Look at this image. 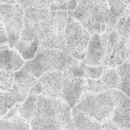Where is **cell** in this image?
Returning a JSON list of instances; mask_svg holds the SVG:
<instances>
[{"instance_id":"obj_1","label":"cell","mask_w":130,"mask_h":130,"mask_svg":"<svg viewBox=\"0 0 130 130\" xmlns=\"http://www.w3.org/2000/svg\"><path fill=\"white\" fill-rule=\"evenodd\" d=\"M33 94L34 105L29 121L31 129H76L72 108L65 100Z\"/></svg>"},{"instance_id":"obj_2","label":"cell","mask_w":130,"mask_h":130,"mask_svg":"<svg viewBox=\"0 0 130 130\" xmlns=\"http://www.w3.org/2000/svg\"><path fill=\"white\" fill-rule=\"evenodd\" d=\"M126 97L127 96L123 91L117 89L97 93L86 91L75 107L102 124L112 118L118 104Z\"/></svg>"},{"instance_id":"obj_3","label":"cell","mask_w":130,"mask_h":130,"mask_svg":"<svg viewBox=\"0 0 130 130\" xmlns=\"http://www.w3.org/2000/svg\"><path fill=\"white\" fill-rule=\"evenodd\" d=\"M108 0H78L73 10L68 13L78 20L91 34L106 30L109 20Z\"/></svg>"},{"instance_id":"obj_4","label":"cell","mask_w":130,"mask_h":130,"mask_svg":"<svg viewBox=\"0 0 130 130\" xmlns=\"http://www.w3.org/2000/svg\"><path fill=\"white\" fill-rule=\"evenodd\" d=\"M80 62L67 50L39 48L34 58L27 60L25 65L31 73L39 79L47 72L66 71L78 65Z\"/></svg>"},{"instance_id":"obj_5","label":"cell","mask_w":130,"mask_h":130,"mask_svg":"<svg viewBox=\"0 0 130 130\" xmlns=\"http://www.w3.org/2000/svg\"><path fill=\"white\" fill-rule=\"evenodd\" d=\"M68 17V10H49L41 25L39 48L67 50L66 29Z\"/></svg>"},{"instance_id":"obj_6","label":"cell","mask_w":130,"mask_h":130,"mask_svg":"<svg viewBox=\"0 0 130 130\" xmlns=\"http://www.w3.org/2000/svg\"><path fill=\"white\" fill-rule=\"evenodd\" d=\"M48 9L30 8L25 10L24 27L15 49L26 60L32 59L39 48V32Z\"/></svg>"},{"instance_id":"obj_7","label":"cell","mask_w":130,"mask_h":130,"mask_svg":"<svg viewBox=\"0 0 130 130\" xmlns=\"http://www.w3.org/2000/svg\"><path fill=\"white\" fill-rule=\"evenodd\" d=\"M105 54L102 66L104 68L117 67L130 60V38L123 36L114 29L102 33Z\"/></svg>"},{"instance_id":"obj_8","label":"cell","mask_w":130,"mask_h":130,"mask_svg":"<svg viewBox=\"0 0 130 130\" xmlns=\"http://www.w3.org/2000/svg\"><path fill=\"white\" fill-rule=\"evenodd\" d=\"M91 36L86 27L69 14L66 29V44L67 50L75 58L79 61L85 59Z\"/></svg>"},{"instance_id":"obj_9","label":"cell","mask_w":130,"mask_h":130,"mask_svg":"<svg viewBox=\"0 0 130 130\" xmlns=\"http://www.w3.org/2000/svg\"><path fill=\"white\" fill-rule=\"evenodd\" d=\"M1 21L8 38V44L15 48L20 39L24 27L25 10L17 4L1 3Z\"/></svg>"},{"instance_id":"obj_10","label":"cell","mask_w":130,"mask_h":130,"mask_svg":"<svg viewBox=\"0 0 130 130\" xmlns=\"http://www.w3.org/2000/svg\"><path fill=\"white\" fill-rule=\"evenodd\" d=\"M65 79L66 72L64 71L47 72L38 79L36 84L31 89L30 93L62 99Z\"/></svg>"},{"instance_id":"obj_11","label":"cell","mask_w":130,"mask_h":130,"mask_svg":"<svg viewBox=\"0 0 130 130\" xmlns=\"http://www.w3.org/2000/svg\"><path fill=\"white\" fill-rule=\"evenodd\" d=\"M64 71L66 79L62 91V99L71 108H73L79 103L86 91V78L76 76L70 69Z\"/></svg>"},{"instance_id":"obj_12","label":"cell","mask_w":130,"mask_h":130,"mask_svg":"<svg viewBox=\"0 0 130 130\" xmlns=\"http://www.w3.org/2000/svg\"><path fill=\"white\" fill-rule=\"evenodd\" d=\"M26 60L15 48L8 44L0 46V68L14 72L19 71L25 65Z\"/></svg>"},{"instance_id":"obj_13","label":"cell","mask_w":130,"mask_h":130,"mask_svg":"<svg viewBox=\"0 0 130 130\" xmlns=\"http://www.w3.org/2000/svg\"><path fill=\"white\" fill-rule=\"evenodd\" d=\"M105 54V48L103 43L102 34L93 33L88 46L86 57L81 62L90 66H100Z\"/></svg>"},{"instance_id":"obj_14","label":"cell","mask_w":130,"mask_h":130,"mask_svg":"<svg viewBox=\"0 0 130 130\" xmlns=\"http://www.w3.org/2000/svg\"><path fill=\"white\" fill-rule=\"evenodd\" d=\"M19 104L13 107L1 118L0 130L31 129L29 123L19 111Z\"/></svg>"},{"instance_id":"obj_15","label":"cell","mask_w":130,"mask_h":130,"mask_svg":"<svg viewBox=\"0 0 130 130\" xmlns=\"http://www.w3.org/2000/svg\"><path fill=\"white\" fill-rule=\"evenodd\" d=\"M28 95L20 90L15 83L9 92H1V118L15 105L24 102Z\"/></svg>"},{"instance_id":"obj_16","label":"cell","mask_w":130,"mask_h":130,"mask_svg":"<svg viewBox=\"0 0 130 130\" xmlns=\"http://www.w3.org/2000/svg\"><path fill=\"white\" fill-rule=\"evenodd\" d=\"M111 119L119 129H130V97H126L116 108Z\"/></svg>"},{"instance_id":"obj_17","label":"cell","mask_w":130,"mask_h":130,"mask_svg":"<svg viewBox=\"0 0 130 130\" xmlns=\"http://www.w3.org/2000/svg\"><path fill=\"white\" fill-rule=\"evenodd\" d=\"M72 117L76 129H102L101 123L76 107L72 108Z\"/></svg>"},{"instance_id":"obj_18","label":"cell","mask_w":130,"mask_h":130,"mask_svg":"<svg viewBox=\"0 0 130 130\" xmlns=\"http://www.w3.org/2000/svg\"><path fill=\"white\" fill-rule=\"evenodd\" d=\"M38 79L24 65L19 71L14 72L15 85L23 92L29 95L30 90L36 84Z\"/></svg>"},{"instance_id":"obj_19","label":"cell","mask_w":130,"mask_h":130,"mask_svg":"<svg viewBox=\"0 0 130 130\" xmlns=\"http://www.w3.org/2000/svg\"><path fill=\"white\" fill-rule=\"evenodd\" d=\"M110 9L109 20L106 30H111L118 19L129 10L128 0H108Z\"/></svg>"},{"instance_id":"obj_20","label":"cell","mask_w":130,"mask_h":130,"mask_svg":"<svg viewBox=\"0 0 130 130\" xmlns=\"http://www.w3.org/2000/svg\"><path fill=\"white\" fill-rule=\"evenodd\" d=\"M100 79L109 90H120L121 79L116 67L105 68Z\"/></svg>"},{"instance_id":"obj_21","label":"cell","mask_w":130,"mask_h":130,"mask_svg":"<svg viewBox=\"0 0 130 130\" xmlns=\"http://www.w3.org/2000/svg\"><path fill=\"white\" fill-rule=\"evenodd\" d=\"M121 79L120 90L130 97V60L116 67Z\"/></svg>"},{"instance_id":"obj_22","label":"cell","mask_w":130,"mask_h":130,"mask_svg":"<svg viewBox=\"0 0 130 130\" xmlns=\"http://www.w3.org/2000/svg\"><path fill=\"white\" fill-rule=\"evenodd\" d=\"M14 83V72L5 69L0 68L1 92H9L12 89Z\"/></svg>"},{"instance_id":"obj_23","label":"cell","mask_w":130,"mask_h":130,"mask_svg":"<svg viewBox=\"0 0 130 130\" xmlns=\"http://www.w3.org/2000/svg\"><path fill=\"white\" fill-rule=\"evenodd\" d=\"M81 66L84 72L85 78L99 79L102 77L105 68L102 65L98 66H90L81 61Z\"/></svg>"},{"instance_id":"obj_24","label":"cell","mask_w":130,"mask_h":130,"mask_svg":"<svg viewBox=\"0 0 130 130\" xmlns=\"http://www.w3.org/2000/svg\"><path fill=\"white\" fill-rule=\"evenodd\" d=\"M86 91L96 93L109 90L100 78H86Z\"/></svg>"},{"instance_id":"obj_25","label":"cell","mask_w":130,"mask_h":130,"mask_svg":"<svg viewBox=\"0 0 130 130\" xmlns=\"http://www.w3.org/2000/svg\"><path fill=\"white\" fill-rule=\"evenodd\" d=\"M46 8L50 10H68L67 0H42Z\"/></svg>"},{"instance_id":"obj_26","label":"cell","mask_w":130,"mask_h":130,"mask_svg":"<svg viewBox=\"0 0 130 130\" xmlns=\"http://www.w3.org/2000/svg\"><path fill=\"white\" fill-rule=\"evenodd\" d=\"M16 2L24 10L30 8L46 9L42 0H16Z\"/></svg>"},{"instance_id":"obj_27","label":"cell","mask_w":130,"mask_h":130,"mask_svg":"<svg viewBox=\"0 0 130 130\" xmlns=\"http://www.w3.org/2000/svg\"><path fill=\"white\" fill-rule=\"evenodd\" d=\"M0 44H8V38L6 30L2 22L0 24Z\"/></svg>"},{"instance_id":"obj_28","label":"cell","mask_w":130,"mask_h":130,"mask_svg":"<svg viewBox=\"0 0 130 130\" xmlns=\"http://www.w3.org/2000/svg\"><path fill=\"white\" fill-rule=\"evenodd\" d=\"M102 129H119V128L115 123L113 121L112 119H107L102 124Z\"/></svg>"},{"instance_id":"obj_29","label":"cell","mask_w":130,"mask_h":130,"mask_svg":"<svg viewBox=\"0 0 130 130\" xmlns=\"http://www.w3.org/2000/svg\"><path fill=\"white\" fill-rule=\"evenodd\" d=\"M77 1L78 0H67L68 1V10H73L74 9L76 8V5H77Z\"/></svg>"},{"instance_id":"obj_30","label":"cell","mask_w":130,"mask_h":130,"mask_svg":"<svg viewBox=\"0 0 130 130\" xmlns=\"http://www.w3.org/2000/svg\"><path fill=\"white\" fill-rule=\"evenodd\" d=\"M1 3L17 4L16 0H1Z\"/></svg>"},{"instance_id":"obj_31","label":"cell","mask_w":130,"mask_h":130,"mask_svg":"<svg viewBox=\"0 0 130 130\" xmlns=\"http://www.w3.org/2000/svg\"><path fill=\"white\" fill-rule=\"evenodd\" d=\"M128 3H129V8H130V0H128Z\"/></svg>"}]
</instances>
